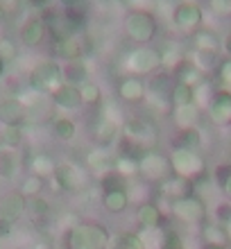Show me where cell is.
<instances>
[{"mask_svg":"<svg viewBox=\"0 0 231 249\" xmlns=\"http://www.w3.org/2000/svg\"><path fill=\"white\" fill-rule=\"evenodd\" d=\"M109 231L100 222H79L68 227L61 233V247L64 249H107L109 245Z\"/></svg>","mask_w":231,"mask_h":249,"instance_id":"6da1fadb","label":"cell"},{"mask_svg":"<svg viewBox=\"0 0 231 249\" xmlns=\"http://www.w3.org/2000/svg\"><path fill=\"white\" fill-rule=\"evenodd\" d=\"M123 27H125V34L129 41H134L136 46H147L157 36L159 23L152 12H147L143 7H134L132 12L125 16Z\"/></svg>","mask_w":231,"mask_h":249,"instance_id":"7a4b0ae2","label":"cell"},{"mask_svg":"<svg viewBox=\"0 0 231 249\" xmlns=\"http://www.w3.org/2000/svg\"><path fill=\"white\" fill-rule=\"evenodd\" d=\"M64 84V75H61V64L54 59H43L27 75V86L41 95H53L59 86Z\"/></svg>","mask_w":231,"mask_h":249,"instance_id":"3957f363","label":"cell"},{"mask_svg":"<svg viewBox=\"0 0 231 249\" xmlns=\"http://www.w3.org/2000/svg\"><path fill=\"white\" fill-rule=\"evenodd\" d=\"M170 168H172V175L177 177H184L188 181H197V179L204 177L206 172V161L204 157L195 150H181V147H172L170 154Z\"/></svg>","mask_w":231,"mask_h":249,"instance_id":"277c9868","label":"cell"},{"mask_svg":"<svg viewBox=\"0 0 231 249\" xmlns=\"http://www.w3.org/2000/svg\"><path fill=\"white\" fill-rule=\"evenodd\" d=\"M123 66L134 77H152L157 71H161V54H159V50L147 46L134 48L132 53H127Z\"/></svg>","mask_w":231,"mask_h":249,"instance_id":"5b68a950","label":"cell"},{"mask_svg":"<svg viewBox=\"0 0 231 249\" xmlns=\"http://www.w3.org/2000/svg\"><path fill=\"white\" fill-rule=\"evenodd\" d=\"M170 20H172V27L181 34H195L204 20V9L193 2V0H181L177 5L172 7L170 12Z\"/></svg>","mask_w":231,"mask_h":249,"instance_id":"8992f818","label":"cell"},{"mask_svg":"<svg viewBox=\"0 0 231 249\" xmlns=\"http://www.w3.org/2000/svg\"><path fill=\"white\" fill-rule=\"evenodd\" d=\"M170 213L175 220H179L181 224L195 227V224H204L206 220V204L199 195H188L181 199L170 202Z\"/></svg>","mask_w":231,"mask_h":249,"instance_id":"52a82bcc","label":"cell"},{"mask_svg":"<svg viewBox=\"0 0 231 249\" xmlns=\"http://www.w3.org/2000/svg\"><path fill=\"white\" fill-rule=\"evenodd\" d=\"M139 170H141V175H143L145 179L157 181V184L159 181H163V179H168L172 175L168 154L154 150V147H150V150L143 152V157H141V161H139Z\"/></svg>","mask_w":231,"mask_h":249,"instance_id":"ba28073f","label":"cell"},{"mask_svg":"<svg viewBox=\"0 0 231 249\" xmlns=\"http://www.w3.org/2000/svg\"><path fill=\"white\" fill-rule=\"evenodd\" d=\"M54 186L64 193H77L86 186V175L82 168H77L75 163H57V170L53 175Z\"/></svg>","mask_w":231,"mask_h":249,"instance_id":"9c48e42d","label":"cell"},{"mask_svg":"<svg viewBox=\"0 0 231 249\" xmlns=\"http://www.w3.org/2000/svg\"><path fill=\"white\" fill-rule=\"evenodd\" d=\"M209 118L215 127H231V91L229 89H215L213 98L206 107Z\"/></svg>","mask_w":231,"mask_h":249,"instance_id":"30bf717a","label":"cell"},{"mask_svg":"<svg viewBox=\"0 0 231 249\" xmlns=\"http://www.w3.org/2000/svg\"><path fill=\"white\" fill-rule=\"evenodd\" d=\"M120 131H123V136L132 138L134 143L143 145L145 150H150V145L157 141V129H154L147 120H141V118L125 120V123H123V127H120Z\"/></svg>","mask_w":231,"mask_h":249,"instance_id":"8fae6325","label":"cell"},{"mask_svg":"<svg viewBox=\"0 0 231 249\" xmlns=\"http://www.w3.org/2000/svg\"><path fill=\"white\" fill-rule=\"evenodd\" d=\"M116 93H118V98L127 105H139L143 100L147 98V82L143 77H123L116 86Z\"/></svg>","mask_w":231,"mask_h":249,"instance_id":"7c38bea8","label":"cell"},{"mask_svg":"<svg viewBox=\"0 0 231 249\" xmlns=\"http://www.w3.org/2000/svg\"><path fill=\"white\" fill-rule=\"evenodd\" d=\"M46 36H48V27L41 16H30L18 30V39L25 48H39L46 41Z\"/></svg>","mask_w":231,"mask_h":249,"instance_id":"4fadbf2b","label":"cell"},{"mask_svg":"<svg viewBox=\"0 0 231 249\" xmlns=\"http://www.w3.org/2000/svg\"><path fill=\"white\" fill-rule=\"evenodd\" d=\"M27 213V197L20 190H12L0 199V217L16 224Z\"/></svg>","mask_w":231,"mask_h":249,"instance_id":"5bb4252c","label":"cell"},{"mask_svg":"<svg viewBox=\"0 0 231 249\" xmlns=\"http://www.w3.org/2000/svg\"><path fill=\"white\" fill-rule=\"evenodd\" d=\"M113 163H116V159L109 154L107 147H100V145H95L93 150H89L84 157L86 170L93 172V175H98V177H102L105 172L113 170Z\"/></svg>","mask_w":231,"mask_h":249,"instance_id":"9a60e30c","label":"cell"},{"mask_svg":"<svg viewBox=\"0 0 231 249\" xmlns=\"http://www.w3.org/2000/svg\"><path fill=\"white\" fill-rule=\"evenodd\" d=\"M53 50H54V57L61 59L64 64H68V61H79L84 57V41H82V34H79V36H68V39L54 41Z\"/></svg>","mask_w":231,"mask_h":249,"instance_id":"2e32d148","label":"cell"},{"mask_svg":"<svg viewBox=\"0 0 231 249\" xmlns=\"http://www.w3.org/2000/svg\"><path fill=\"white\" fill-rule=\"evenodd\" d=\"M50 100L54 102V107H59L64 111H79L84 102H82V95H79V89L77 86H71V84H61L57 91L50 95Z\"/></svg>","mask_w":231,"mask_h":249,"instance_id":"e0dca14e","label":"cell"},{"mask_svg":"<svg viewBox=\"0 0 231 249\" xmlns=\"http://www.w3.org/2000/svg\"><path fill=\"white\" fill-rule=\"evenodd\" d=\"M193 181H188V179L184 177H177V175H170L168 179H163V181H159V190H161V195L168 197L170 202H175V199H181V197H188L193 193Z\"/></svg>","mask_w":231,"mask_h":249,"instance_id":"ac0fdd59","label":"cell"},{"mask_svg":"<svg viewBox=\"0 0 231 249\" xmlns=\"http://www.w3.org/2000/svg\"><path fill=\"white\" fill-rule=\"evenodd\" d=\"M118 134H120V124H116L113 120L105 118V116H100L95 127H93V141H95V145L107 147V150L118 141Z\"/></svg>","mask_w":231,"mask_h":249,"instance_id":"d6986e66","label":"cell"},{"mask_svg":"<svg viewBox=\"0 0 231 249\" xmlns=\"http://www.w3.org/2000/svg\"><path fill=\"white\" fill-rule=\"evenodd\" d=\"M193 48L195 53L206 54V57H215L222 50V41L213 30H197L193 34Z\"/></svg>","mask_w":231,"mask_h":249,"instance_id":"ffe728a7","label":"cell"},{"mask_svg":"<svg viewBox=\"0 0 231 249\" xmlns=\"http://www.w3.org/2000/svg\"><path fill=\"white\" fill-rule=\"evenodd\" d=\"M25 120V107L18 98L0 100V124H20Z\"/></svg>","mask_w":231,"mask_h":249,"instance_id":"44dd1931","label":"cell"},{"mask_svg":"<svg viewBox=\"0 0 231 249\" xmlns=\"http://www.w3.org/2000/svg\"><path fill=\"white\" fill-rule=\"evenodd\" d=\"M18 170H20L18 150L0 145V179L2 181H14L18 177Z\"/></svg>","mask_w":231,"mask_h":249,"instance_id":"7402d4cb","label":"cell"},{"mask_svg":"<svg viewBox=\"0 0 231 249\" xmlns=\"http://www.w3.org/2000/svg\"><path fill=\"white\" fill-rule=\"evenodd\" d=\"M61 75H64V84H71V86H82L91 79V72H89V66L86 61H68V64L61 66Z\"/></svg>","mask_w":231,"mask_h":249,"instance_id":"603a6c76","label":"cell"},{"mask_svg":"<svg viewBox=\"0 0 231 249\" xmlns=\"http://www.w3.org/2000/svg\"><path fill=\"white\" fill-rule=\"evenodd\" d=\"M199 116H202V109H199L195 102L186 107H175L172 109V123L177 129H191V127H197Z\"/></svg>","mask_w":231,"mask_h":249,"instance_id":"cb8c5ba5","label":"cell"},{"mask_svg":"<svg viewBox=\"0 0 231 249\" xmlns=\"http://www.w3.org/2000/svg\"><path fill=\"white\" fill-rule=\"evenodd\" d=\"M161 209L157 204L152 202H145V204H139L136 206V222L143 227V229H157L161 224Z\"/></svg>","mask_w":231,"mask_h":249,"instance_id":"d4e9b609","label":"cell"},{"mask_svg":"<svg viewBox=\"0 0 231 249\" xmlns=\"http://www.w3.org/2000/svg\"><path fill=\"white\" fill-rule=\"evenodd\" d=\"M199 236H202V243L204 245H222V247H227V245L231 243L227 229L222 224L215 222V220L202 224V233H199Z\"/></svg>","mask_w":231,"mask_h":249,"instance_id":"484cf974","label":"cell"},{"mask_svg":"<svg viewBox=\"0 0 231 249\" xmlns=\"http://www.w3.org/2000/svg\"><path fill=\"white\" fill-rule=\"evenodd\" d=\"M202 143H204L202 131H199L197 127H191V129H177L175 141H172V147H181V150H195V152H199Z\"/></svg>","mask_w":231,"mask_h":249,"instance_id":"4316f807","label":"cell"},{"mask_svg":"<svg viewBox=\"0 0 231 249\" xmlns=\"http://www.w3.org/2000/svg\"><path fill=\"white\" fill-rule=\"evenodd\" d=\"M129 202H132L129 190H116V193H105L102 195V206L107 209V213H113V215L125 213Z\"/></svg>","mask_w":231,"mask_h":249,"instance_id":"83f0119b","label":"cell"},{"mask_svg":"<svg viewBox=\"0 0 231 249\" xmlns=\"http://www.w3.org/2000/svg\"><path fill=\"white\" fill-rule=\"evenodd\" d=\"M30 170H32V175L50 179L54 175V170H57V161H54L48 152H36V154L30 159Z\"/></svg>","mask_w":231,"mask_h":249,"instance_id":"f1b7e54d","label":"cell"},{"mask_svg":"<svg viewBox=\"0 0 231 249\" xmlns=\"http://www.w3.org/2000/svg\"><path fill=\"white\" fill-rule=\"evenodd\" d=\"M53 136L61 143H71L77 138V123L73 118H68V116H59V118H54L53 123Z\"/></svg>","mask_w":231,"mask_h":249,"instance_id":"f546056e","label":"cell"},{"mask_svg":"<svg viewBox=\"0 0 231 249\" xmlns=\"http://www.w3.org/2000/svg\"><path fill=\"white\" fill-rule=\"evenodd\" d=\"M107 249H147V245L143 243V238L132 233V231H120V233L109 238Z\"/></svg>","mask_w":231,"mask_h":249,"instance_id":"4dcf8cb0","label":"cell"},{"mask_svg":"<svg viewBox=\"0 0 231 249\" xmlns=\"http://www.w3.org/2000/svg\"><path fill=\"white\" fill-rule=\"evenodd\" d=\"M175 75H177V79H175V82L188 84V86H193V89H197V86L204 82V72L199 71L193 61H184V64L175 71Z\"/></svg>","mask_w":231,"mask_h":249,"instance_id":"1f68e13d","label":"cell"},{"mask_svg":"<svg viewBox=\"0 0 231 249\" xmlns=\"http://www.w3.org/2000/svg\"><path fill=\"white\" fill-rule=\"evenodd\" d=\"M23 127L20 124H2L0 127V145H5V147H12V150H18L20 145H23Z\"/></svg>","mask_w":231,"mask_h":249,"instance_id":"d6a6232c","label":"cell"},{"mask_svg":"<svg viewBox=\"0 0 231 249\" xmlns=\"http://www.w3.org/2000/svg\"><path fill=\"white\" fill-rule=\"evenodd\" d=\"M100 190H102V195L116 193V190H129V184H127V177H123L118 170H109L100 177Z\"/></svg>","mask_w":231,"mask_h":249,"instance_id":"836d02e7","label":"cell"},{"mask_svg":"<svg viewBox=\"0 0 231 249\" xmlns=\"http://www.w3.org/2000/svg\"><path fill=\"white\" fill-rule=\"evenodd\" d=\"M50 211H53V206H50V202H48L43 195H36V197H30V199H27V213H30L36 222L50 220Z\"/></svg>","mask_w":231,"mask_h":249,"instance_id":"e575fe53","label":"cell"},{"mask_svg":"<svg viewBox=\"0 0 231 249\" xmlns=\"http://www.w3.org/2000/svg\"><path fill=\"white\" fill-rule=\"evenodd\" d=\"M170 102H172V109L175 107L193 105L195 102V89L188 84H181V82H175L170 91Z\"/></svg>","mask_w":231,"mask_h":249,"instance_id":"d590c367","label":"cell"},{"mask_svg":"<svg viewBox=\"0 0 231 249\" xmlns=\"http://www.w3.org/2000/svg\"><path fill=\"white\" fill-rule=\"evenodd\" d=\"M159 54H161V68H165V71H177L179 66L186 61L184 53L179 50L177 46H165L163 50H159Z\"/></svg>","mask_w":231,"mask_h":249,"instance_id":"8d00e7d4","label":"cell"},{"mask_svg":"<svg viewBox=\"0 0 231 249\" xmlns=\"http://www.w3.org/2000/svg\"><path fill=\"white\" fill-rule=\"evenodd\" d=\"M116 152H118V159H134V161H141L145 147L139 145V143H134L132 138L123 136L118 143H116Z\"/></svg>","mask_w":231,"mask_h":249,"instance_id":"74e56055","label":"cell"},{"mask_svg":"<svg viewBox=\"0 0 231 249\" xmlns=\"http://www.w3.org/2000/svg\"><path fill=\"white\" fill-rule=\"evenodd\" d=\"M172 77H170V72L163 71V72H154L152 77H150V82H147V91H152V93H161V95H170L172 91Z\"/></svg>","mask_w":231,"mask_h":249,"instance_id":"f35d334b","label":"cell"},{"mask_svg":"<svg viewBox=\"0 0 231 249\" xmlns=\"http://www.w3.org/2000/svg\"><path fill=\"white\" fill-rule=\"evenodd\" d=\"M43 188H46V179L39 177V175H32V172H30V175H27V177L20 181V188H18V190L27 197V199H30V197L41 195V193H43Z\"/></svg>","mask_w":231,"mask_h":249,"instance_id":"ab89813d","label":"cell"},{"mask_svg":"<svg viewBox=\"0 0 231 249\" xmlns=\"http://www.w3.org/2000/svg\"><path fill=\"white\" fill-rule=\"evenodd\" d=\"M79 95H82V102H84L86 107H95L102 102V89H100V84H95L93 79H89L86 84L79 86Z\"/></svg>","mask_w":231,"mask_h":249,"instance_id":"60d3db41","label":"cell"},{"mask_svg":"<svg viewBox=\"0 0 231 249\" xmlns=\"http://www.w3.org/2000/svg\"><path fill=\"white\" fill-rule=\"evenodd\" d=\"M215 181L220 186V193L225 195L227 202H231V163H222L215 168Z\"/></svg>","mask_w":231,"mask_h":249,"instance_id":"b9f144b4","label":"cell"},{"mask_svg":"<svg viewBox=\"0 0 231 249\" xmlns=\"http://www.w3.org/2000/svg\"><path fill=\"white\" fill-rule=\"evenodd\" d=\"M16 59H18V46L9 36H0V61L5 66H9Z\"/></svg>","mask_w":231,"mask_h":249,"instance_id":"7bdbcfd3","label":"cell"},{"mask_svg":"<svg viewBox=\"0 0 231 249\" xmlns=\"http://www.w3.org/2000/svg\"><path fill=\"white\" fill-rule=\"evenodd\" d=\"M113 170H118L123 177H136L141 175L139 170V161H134V159H118L116 157V163H113Z\"/></svg>","mask_w":231,"mask_h":249,"instance_id":"ee69618b","label":"cell"},{"mask_svg":"<svg viewBox=\"0 0 231 249\" xmlns=\"http://www.w3.org/2000/svg\"><path fill=\"white\" fill-rule=\"evenodd\" d=\"M213 98V86L209 84V82H202V84L195 89V105L202 109V107H209V102H211Z\"/></svg>","mask_w":231,"mask_h":249,"instance_id":"f6af8a7d","label":"cell"},{"mask_svg":"<svg viewBox=\"0 0 231 249\" xmlns=\"http://www.w3.org/2000/svg\"><path fill=\"white\" fill-rule=\"evenodd\" d=\"M213 217H215V222L222 224L225 227L227 222H231V202H218L215 204V211H213Z\"/></svg>","mask_w":231,"mask_h":249,"instance_id":"bcb514c9","label":"cell"},{"mask_svg":"<svg viewBox=\"0 0 231 249\" xmlns=\"http://www.w3.org/2000/svg\"><path fill=\"white\" fill-rule=\"evenodd\" d=\"M209 5L218 18H231V0H209Z\"/></svg>","mask_w":231,"mask_h":249,"instance_id":"7dc6e473","label":"cell"},{"mask_svg":"<svg viewBox=\"0 0 231 249\" xmlns=\"http://www.w3.org/2000/svg\"><path fill=\"white\" fill-rule=\"evenodd\" d=\"M161 249H186L184 240L177 231H168L163 238H161Z\"/></svg>","mask_w":231,"mask_h":249,"instance_id":"c3c4849f","label":"cell"},{"mask_svg":"<svg viewBox=\"0 0 231 249\" xmlns=\"http://www.w3.org/2000/svg\"><path fill=\"white\" fill-rule=\"evenodd\" d=\"M218 79H220V84H222V89H229L231 91V59H225L220 64Z\"/></svg>","mask_w":231,"mask_h":249,"instance_id":"681fc988","label":"cell"},{"mask_svg":"<svg viewBox=\"0 0 231 249\" xmlns=\"http://www.w3.org/2000/svg\"><path fill=\"white\" fill-rule=\"evenodd\" d=\"M14 233V224L9 220H2L0 217V238H9Z\"/></svg>","mask_w":231,"mask_h":249,"instance_id":"f907efd6","label":"cell"},{"mask_svg":"<svg viewBox=\"0 0 231 249\" xmlns=\"http://www.w3.org/2000/svg\"><path fill=\"white\" fill-rule=\"evenodd\" d=\"M0 9L5 14H12L18 9V0H0Z\"/></svg>","mask_w":231,"mask_h":249,"instance_id":"816d5d0a","label":"cell"},{"mask_svg":"<svg viewBox=\"0 0 231 249\" xmlns=\"http://www.w3.org/2000/svg\"><path fill=\"white\" fill-rule=\"evenodd\" d=\"M59 5L64 7V9H75V7L84 5V0H59Z\"/></svg>","mask_w":231,"mask_h":249,"instance_id":"f5cc1de1","label":"cell"},{"mask_svg":"<svg viewBox=\"0 0 231 249\" xmlns=\"http://www.w3.org/2000/svg\"><path fill=\"white\" fill-rule=\"evenodd\" d=\"M32 7H36V9H46V7L53 5V0H27Z\"/></svg>","mask_w":231,"mask_h":249,"instance_id":"db71d44e","label":"cell"},{"mask_svg":"<svg viewBox=\"0 0 231 249\" xmlns=\"http://www.w3.org/2000/svg\"><path fill=\"white\" fill-rule=\"evenodd\" d=\"M222 50H225L227 59H231V34H227L225 41H222Z\"/></svg>","mask_w":231,"mask_h":249,"instance_id":"11a10c76","label":"cell"},{"mask_svg":"<svg viewBox=\"0 0 231 249\" xmlns=\"http://www.w3.org/2000/svg\"><path fill=\"white\" fill-rule=\"evenodd\" d=\"M32 249H53V247H50L48 240H36V243L32 245Z\"/></svg>","mask_w":231,"mask_h":249,"instance_id":"9f6ffc18","label":"cell"},{"mask_svg":"<svg viewBox=\"0 0 231 249\" xmlns=\"http://www.w3.org/2000/svg\"><path fill=\"white\" fill-rule=\"evenodd\" d=\"M120 5H129V7H134V5H139V0H118Z\"/></svg>","mask_w":231,"mask_h":249,"instance_id":"6f0895ef","label":"cell"},{"mask_svg":"<svg viewBox=\"0 0 231 249\" xmlns=\"http://www.w3.org/2000/svg\"><path fill=\"white\" fill-rule=\"evenodd\" d=\"M202 249H227V247H222V245H204Z\"/></svg>","mask_w":231,"mask_h":249,"instance_id":"680465c9","label":"cell"},{"mask_svg":"<svg viewBox=\"0 0 231 249\" xmlns=\"http://www.w3.org/2000/svg\"><path fill=\"white\" fill-rule=\"evenodd\" d=\"M5 71H7V66H5V64H2V61H0V79L5 77Z\"/></svg>","mask_w":231,"mask_h":249,"instance_id":"91938a15","label":"cell"},{"mask_svg":"<svg viewBox=\"0 0 231 249\" xmlns=\"http://www.w3.org/2000/svg\"><path fill=\"white\" fill-rule=\"evenodd\" d=\"M225 229H227V233H229V238H231V222L225 224Z\"/></svg>","mask_w":231,"mask_h":249,"instance_id":"94428289","label":"cell"}]
</instances>
